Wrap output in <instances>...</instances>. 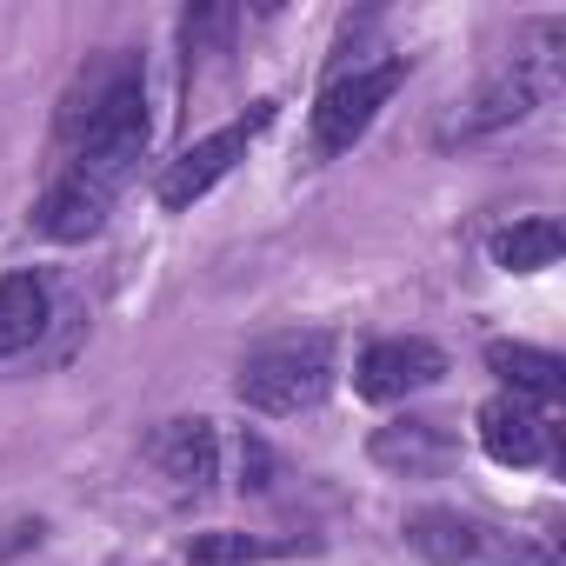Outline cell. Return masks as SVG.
Segmentation results:
<instances>
[{
  "label": "cell",
  "instance_id": "obj_6",
  "mask_svg": "<svg viewBox=\"0 0 566 566\" xmlns=\"http://www.w3.org/2000/svg\"><path fill=\"white\" fill-rule=\"evenodd\" d=\"M447 380V354L420 334H394V340H374L354 367V394L360 400H407V394H427Z\"/></svg>",
  "mask_w": 566,
  "mask_h": 566
},
{
  "label": "cell",
  "instance_id": "obj_7",
  "mask_svg": "<svg viewBox=\"0 0 566 566\" xmlns=\"http://www.w3.org/2000/svg\"><path fill=\"white\" fill-rule=\"evenodd\" d=\"M147 467L174 486V493H207L220 480V433L213 420L200 413H180V420H160L147 433Z\"/></svg>",
  "mask_w": 566,
  "mask_h": 566
},
{
  "label": "cell",
  "instance_id": "obj_16",
  "mask_svg": "<svg viewBox=\"0 0 566 566\" xmlns=\"http://www.w3.org/2000/svg\"><path fill=\"white\" fill-rule=\"evenodd\" d=\"M513 566H559L553 553H513Z\"/></svg>",
  "mask_w": 566,
  "mask_h": 566
},
{
  "label": "cell",
  "instance_id": "obj_3",
  "mask_svg": "<svg viewBox=\"0 0 566 566\" xmlns=\"http://www.w3.org/2000/svg\"><path fill=\"white\" fill-rule=\"evenodd\" d=\"M400 87H407V61H400V54H394V61H374V67H340V74L321 87V101H314V154L334 160V154H347L354 140H367V127L380 120V107H387Z\"/></svg>",
  "mask_w": 566,
  "mask_h": 566
},
{
  "label": "cell",
  "instance_id": "obj_1",
  "mask_svg": "<svg viewBox=\"0 0 566 566\" xmlns=\"http://www.w3.org/2000/svg\"><path fill=\"white\" fill-rule=\"evenodd\" d=\"M54 134L67 147V167L107 174L114 187H127V174L147 154V74H140V54H127V48L94 54L67 81Z\"/></svg>",
  "mask_w": 566,
  "mask_h": 566
},
{
  "label": "cell",
  "instance_id": "obj_14",
  "mask_svg": "<svg viewBox=\"0 0 566 566\" xmlns=\"http://www.w3.org/2000/svg\"><path fill=\"white\" fill-rule=\"evenodd\" d=\"M559 247H566L559 220H513L506 233H493V266H506V273H539V266L559 260Z\"/></svg>",
  "mask_w": 566,
  "mask_h": 566
},
{
  "label": "cell",
  "instance_id": "obj_15",
  "mask_svg": "<svg viewBox=\"0 0 566 566\" xmlns=\"http://www.w3.org/2000/svg\"><path fill=\"white\" fill-rule=\"evenodd\" d=\"M307 539L294 533V539H266V533H200L193 546H187V559L193 566H260V559H287V553H301Z\"/></svg>",
  "mask_w": 566,
  "mask_h": 566
},
{
  "label": "cell",
  "instance_id": "obj_9",
  "mask_svg": "<svg viewBox=\"0 0 566 566\" xmlns=\"http://www.w3.org/2000/svg\"><path fill=\"white\" fill-rule=\"evenodd\" d=\"M473 433H480L486 460H500V467H539V460H553V427L526 400H513V394H493L473 413Z\"/></svg>",
  "mask_w": 566,
  "mask_h": 566
},
{
  "label": "cell",
  "instance_id": "obj_11",
  "mask_svg": "<svg viewBox=\"0 0 566 566\" xmlns=\"http://www.w3.org/2000/svg\"><path fill=\"white\" fill-rule=\"evenodd\" d=\"M486 367L513 387V400L526 407H553L566 394V360L546 354V347H526V340H493L486 347Z\"/></svg>",
  "mask_w": 566,
  "mask_h": 566
},
{
  "label": "cell",
  "instance_id": "obj_10",
  "mask_svg": "<svg viewBox=\"0 0 566 566\" xmlns=\"http://www.w3.org/2000/svg\"><path fill=\"white\" fill-rule=\"evenodd\" d=\"M453 453H460V440H453L440 420H427V413H400V420H387V427L374 433V460H380L387 473H407V480L447 473Z\"/></svg>",
  "mask_w": 566,
  "mask_h": 566
},
{
  "label": "cell",
  "instance_id": "obj_12",
  "mask_svg": "<svg viewBox=\"0 0 566 566\" xmlns=\"http://www.w3.org/2000/svg\"><path fill=\"white\" fill-rule=\"evenodd\" d=\"M54 321V294H48V280L41 273H8L0 280V360H14L28 354Z\"/></svg>",
  "mask_w": 566,
  "mask_h": 566
},
{
  "label": "cell",
  "instance_id": "obj_5",
  "mask_svg": "<svg viewBox=\"0 0 566 566\" xmlns=\"http://www.w3.org/2000/svg\"><path fill=\"white\" fill-rule=\"evenodd\" d=\"M273 120V101H260L247 120H233V127H220V134H207V140H193V147H180L174 160H167V174H160V207H193L200 193H213L227 174H233V160L247 154V140L260 134Z\"/></svg>",
  "mask_w": 566,
  "mask_h": 566
},
{
  "label": "cell",
  "instance_id": "obj_2",
  "mask_svg": "<svg viewBox=\"0 0 566 566\" xmlns=\"http://www.w3.org/2000/svg\"><path fill=\"white\" fill-rule=\"evenodd\" d=\"M334 394V334H287V340H266L240 360L233 374V400L253 413H307Z\"/></svg>",
  "mask_w": 566,
  "mask_h": 566
},
{
  "label": "cell",
  "instance_id": "obj_8",
  "mask_svg": "<svg viewBox=\"0 0 566 566\" xmlns=\"http://www.w3.org/2000/svg\"><path fill=\"white\" fill-rule=\"evenodd\" d=\"M114 180L107 174H87V167H67L48 193H41V207H34V227L48 233V240H61V247H74V240H94L101 227H107V213H114Z\"/></svg>",
  "mask_w": 566,
  "mask_h": 566
},
{
  "label": "cell",
  "instance_id": "obj_4",
  "mask_svg": "<svg viewBox=\"0 0 566 566\" xmlns=\"http://www.w3.org/2000/svg\"><path fill=\"white\" fill-rule=\"evenodd\" d=\"M407 546L427 566H513V539L500 526H486L480 513H460V506L407 513Z\"/></svg>",
  "mask_w": 566,
  "mask_h": 566
},
{
  "label": "cell",
  "instance_id": "obj_13",
  "mask_svg": "<svg viewBox=\"0 0 566 566\" xmlns=\"http://www.w3.org/2000/svg\"><path fill=\"white\" fill-rule=\"evenodd\" d=\"M533 107H539V81H533V67H506V74H493V81L467 101V114L453 120V134L473 140V134H493V127L526 120Z\"/></svg>",
  "mask_w": 566,
  "mask_h": 566
}]
</instances>
